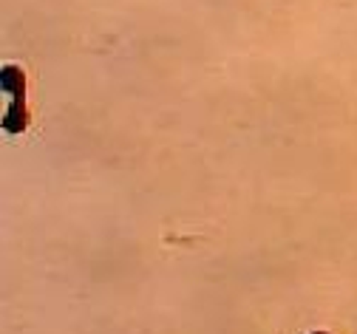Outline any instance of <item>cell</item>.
Listing matches in <instances>:
<instances>
[{"instance_id": "cell-1", "label": "cell", "mask_w": 357, "mask_h": 334, "mask_svg": "<svg viewBox=\"0 0 357 334\" xmlns=\"http://www.w3.org/2000/svg\"><path fill=\"white\" fill-rule=\"evenodd\" d=\"M0 82H3L6 93H12V105H6V116H3V130L6 133H23L26 125H29L26 74L20 71V66H3V71H0Z\"/></svg>"}, {"instance_id": "cell-2", "label": "cell", "mask_w": 357, "mask_h": 334, "mask_svg": "<svg viewBox=\"0 0 357 334\" xmlns=\"http://www.w3.org/2000/svg\"><path fill=\"white\" fill-rule=\"evenodd\" d=\"M312 334H329V331H312Z\"/></svg>"}]
</instances>
